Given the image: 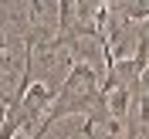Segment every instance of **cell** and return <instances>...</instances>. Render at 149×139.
<instances>
[{"mask_svg":"<svg viewBox=\"0 0 149 139\" xmlns=\"http://www.w3.org/2000/svg\"><path fill=\"white\" fill-rule=\"evenodd\" d=\"M54 98H98V71L88 61H74Z\"/></svg>","mask_w":149,"mask_h":139,"instance_id":"6da1fadb","label":"cell"},{"mask_svg":"<svg viewBox=\"0 0 149 139\" xmlns=\"http://www.w3.org/2000/svg\"><path fill=\"white\" fill-rule=\"evenodd\" d=\"M54 102V88L47 82H31L24 92H20V105L27 115H37L41 119V112H47V105Z\"/></svg>","mask_w":149,"mask_h":139,"instance_id":"7a4b0ae2","label":"cell"},{"mask_svg":"<svg viewBox=\"0 0 149 139\" xmlns=\"http://www.w3.org/2000/svg\"><path fill=\"white\" fill-rule=\"evenodd\" d=\"M129 98H132V95H129V85H119L115 92H109L102 98V105L109 109V119L112 122H122L125 115H129Z\"/></svg>","mask_w":149,"mask_h":139,"instance_id":"3957f363","label":"cell"},{"mask_svg":"<svg viewBox=\"0 0 149 139\" xmlns=\"http://www.w3.org/2000/svg\"><path fill=\"white\" fill-rule=\"evenodd\" d=\"M125 139H146V92L139 95V115L129 122V129H125Z\"/></svg>","mask_w":149,"mask_h":139,"instance_id":"277c9868","label":"cell"},{"mask_svg":"<svg viewBox=\"0 0 149 139\" xmlns=\"http://www.w3.org/2000/svg\"><path fill=\"white\" fill-rule=\"evenodd\" d=\"M0 98H10V75L0 71Z\"/></svg>","mask_w":149,"mask_h":139,"instance_id":"5b68a950","label":"cell"},{"mask_svg":"<svg viewBox=\"0 0 149 139\" xmlns=\"http://www.w3.org/2000/svg\"><path fill=\"white\" fill-rule=\"evenodd\" d=\"M3 119H7V98H0V126H3Z\"/></svg>","mask_w":149,"mask_h":139,"instance_id":"8992f818","label":"cell"}]
</instances>
